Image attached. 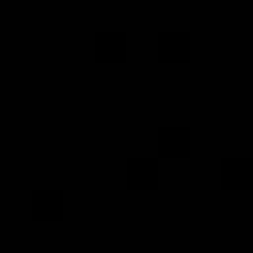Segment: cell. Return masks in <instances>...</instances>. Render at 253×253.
I'll return each mask as SVG.
<instances>
[{"label":"cell","mask_w":253,"mask_h":253,"mask_svg":"<svg viewBox=\"0 0 253 253\" xmlns=\"http://www.w3.org/2000/svg\"><path fill=\"white\" fill-rule=\"evenodd\" d=\"M158 47H162L170 59H178V55L190 47V36H186V32H162V36H158Z\"/></svg>","instance_id":"7a4b0ae2"},{"label":"cell","mask_w":253,"mask_h":253,"mask_svg":"<svg viewBox=\"0 0 253 253\" xmlns=\"http://www.w3.org/2000/svg\"><path fill=\"white\" fill-rule=\"evenodd\" d=\"M95 47H99V55L115 59V55L126 47V36H123V32H99V36H95Z\"/></svg>","instance_id":"6da1fadb"}]
</instances>
